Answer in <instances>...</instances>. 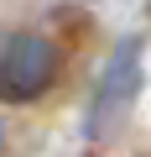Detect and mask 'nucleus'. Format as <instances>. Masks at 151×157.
I'll return each instance as SVG.
<instances>
[{
    "instance_id": "nucleus-3",
    "label": "nucleus",
    "mask_w": 151,
    "mask_h": 157,
    "mask_svg": "<svg viewBox=\"0 0 151 157\" xmlns=\"http://www.w3.org/2000/svg\"><path fill=\"white\" fill-rule=\"evenodd\" d=\"M0 152H5V126H0Z\"/></svg>"
},
{
    "instance_id": "nucleus-1",
    "label": "nucleus",
    "mask_w": 151,
    "mask_h": 157,
    "mask_svg": "<svg viewBox=\"0 0 151 157\" xmlns=\"http://www.w3.org/2000/svg\"><path fill=\"white\" fill-rule=\"evenodd\" d=\"M141 84H146V37L130 32L110 47L99 78H94V94H89V115H84V136L89 141H115L141 100Z\"/></svg>"
},
{
    "instance_id": "nucleus-2",
    "label": "nucleus",
    "mask_w": 151,
    "mask_h": 157,
    "mask_svg": "<svg viewBox=\"0 0 151 157\" xmlns=\"http://www.w3.org/2000/svg\"><path fill=\"white\" fill-rule=\"evenodd\" d=\"M63 73V47L47 32H11L0 42V100L31 105L42 100Z\"/></svg>"
}]
</instances>
